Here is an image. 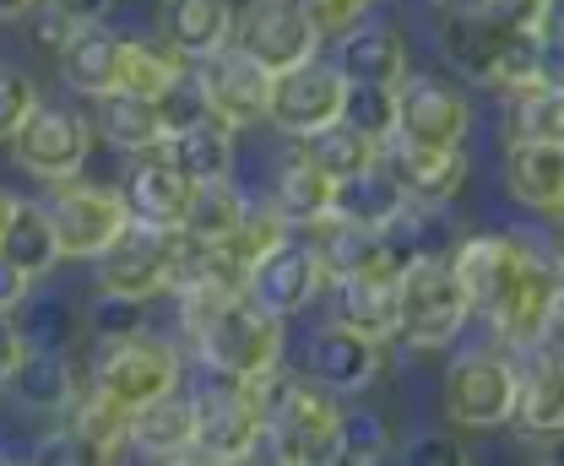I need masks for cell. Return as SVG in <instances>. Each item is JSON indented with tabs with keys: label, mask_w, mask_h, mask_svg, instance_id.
Masks as SVG:
<instances>
[{
	"label": "cell",
	"mask_w": 564,
	"mask_h": 466,
	"mask_svg": "<svg viewBox=\"0 0 564 466\" xmlns=\"http://www.w3.org/2000/svg\"><path fill=\"white\" fill-rule=\"evenodd\" d=\"M174 299L185 342L217 380H261L282 369L288 321L256 304L239 282H185L174 288Z\"/></svg>",
	"instance_id": "1"
},
{
	"label": "cell",
	"mask_w": 564,
	"mask_h": 466,
	"mask_svg": "<svg viewBox=\"0 0 564 466\" xmlns=\"http://www.w3.org/2000/svg\"><path fill=\"white\" fill-rule=\"evenodd\" d=\"M267 391V445L288 466H332L343 451V397L315 386L310 375L272 369L261 380Z\"/></svg>",
	"instance_id": "2"
},
{
	"label": "cell",
	"mask_w": 564,
	"mask_h": 466,
	"mask_svg": "<svg viewBox=\"0 0 564 466\" xmlns=\"http://www.w3.org/2000/svg\"><path fill=\"white\" fill-rule=\"evenodd\" d=\"M516 401H521V364L505 347L462 353L445 369L440 407H445L456 434H499V429H510L516 423Z\"/></svg>",
	"instance_id": "3"
},
{
	"label": "cell",
	"mask_w": 564,
	"mask_h": 466,
	"mask_svg": "<svg viewBox=\"0 0 564 466\" xmlns=\"http://www.w3.org/2000/svg\"><path fill=\"white\" fill-rule=\"evenodd\" d=\"M473 321V299L451 256H423L402 267V315H397V342L413 353H440Z\"/></svg>",
	"instance_id": "4"
},
{
	"label": "cell",
	"mask_w": 564,
	"mask_h": 466,
	"mask_svg": "<svg viewBox=\"0 0 564 466\" xmlns=\"http://www.w3.org/2000/svg\"><path fill=\"white\" fill-rule=\"evenodd\" d=\"M180 380H185V353L174 342H163V336L141 332L115 342V347H98L87 391L104 397L109 407H120V412H141L158 397L180 391Z\"/></svg>",
	"instance_id": "5"
},
{
	"label": "cell",
	"mask_w": 564,
	"mask_h": 466,
	"mask_svg": "<svg viewBox=\"0 0 564 466\" xmlns=\"http://www.w3.org/2000/svg\"><path fill=\"white\" fill-rule=\"evenodd\" d=\"M261 380H223L196 397V456L202 462H250L267 445Z\"/></svg>",
	"instance_id": "6"
},
{
	"label": "cell",
	"mask_w": 564,
	"mask_h": 466,
	"mask_svg": "<svg viewBox=\"0 0 564 466\" xmlns=\"http://www.w3.org/2000/svg\"><path fill=\"white\" fill-rule=\"evenodd\" d=\"M61 234V256L66 261H98L126 228H131V206L126 191L109 185H82V180H61L55 196L44 201Z\"/></svg>",
	"instance_id": "7"
},
{
	"label": "cell",
	"mask_w": 564,
	"mask_h": 466,
	"mask_svg": "<svg viewBox=\"0 0 564 466\" xmlns=\"http://www.w3.org/2000/svg\"><path fill=\"white\" fill-rule=\"evenodd\" d=\"M343 104H348V76L337 71V61H304V66H288L272 76V104H267V126L278 136L304 141L310 131L343 120Z\"/></svg>",
	"instance_id": "8"
},
{
	"label": "cell",
	"mask_w": 564,
	"mask_h": 466,
	"mask_svg": "<svg viewBox=\"0 0 564 466\" xmlns=\"http://www.w3.org/2000/svg\"><path fill=\"white\" fill-rule=\"evenodd\" d=\"M87 152H93V120L66 109V104H39L28 115V126L11 136L17 169L33 174V180H50V185L76 180L82 163H87Z\"/></svg>",
	"instance_id": "9"
},
{
	"label": "cell",
	"mask_w": 564,
	"mask_h": 466,
	"mask_svg": "<svg viewBox=\"0 0 564 466\" xmlns=\"http://www.w3.org/2000/svg\"><path fill=\"white\" fill-rule=\"evenodd\" d=\"M234 44L267 66L272 76L288 66H304L321 55V28L310 22L304 0H250L239 17H234Z\"/></svg>",
	"instance_id": "10"
},
{
	"label": "cell",
	"mask_w": 564,
	"mask_h": 466,
	"mask_svg": "<svg viewBox=\"0 0 564 466\" xmlns=\"http://www.w3.org/2000/svg\"><path fill=\"white\" fill-rule=\"evenodd\" d=\"M532 261H538V245L527 234H462L451 250V267L473 299V315L484 321L516 293V282L527 277Z\"/></svg>",
	"instance_id": "11"
},
{
	"label": "cell",
	"mask_w": 564,
	"mask_h": 466,
	"mask_svg": "<svg viewBox=\"0 0 564 466\" xmlns=\"http://www.w3.org/2000/svg\"><path fill=\"white\" fill-rule=\"evenodd\" d=\"M174 261H180V234L169 228H147V223H131L98 261H93V277L104 293H126V299H158L174 288Z\"/></svg>",
	"instance_id": "12"
},
{
	"label": "cell",
	"mask_w": 564,
	"mask_h": 466,
	"mask_svg": "<svg viewBox=\"0 0 564 466\" xmlns=\"http://www.w3.org/2000/svg\"><path fill=\"white\" fill-rule=\"evenodd\" d=\"M560 299H564V271L560 256L538 250V261L527 267V277L516 282V293L489 315V332L505 353H532L538 342L560 332Z\"/></svg>",
	"instance_id": "13"
},
{
	"label": "cell",
	"mask_w": 564,
	"mask_h": 466,
	"mask_svg": "<svg viewBox=\"0 0 564 466\" xmlns=\"http://www.w3.org/2000/svg\"><path fill=\"white\" fill-rule=\"evenodd\" d=\"M397 136L429 147H467L473 136V98L451 76H402L397 82Z\"/></svg>",
	"instance_id": "14"
},
{
	"label": "cell",
	"mask_w": 564,
	"mask_h": 466,
	"mask_svg": "<svg viewBox=\"0 0 564 466\" xmlns=\"http://www.w3.org/2000/svg\"><path fill=\"white\" fill-rule=\"evenodd\" d=\"M191 76H196L207 109L223 120V126H234V131H245V126H267L272 71L256 66L239 44H228V50H217V55H207V61H196Z\"/></svg>",
	"instance_id": "15"
},
{
	"label": "cell",
	"mask_w": 564,
	"mask_h": 466,
	"mask_svg": "<svg viewBox=\"0 0 564 466\" xmlns=\"http://www.w3.org/2000/svg\"><path fill=\"white\" fill-rule=\"evenodd\" d=\"M321 288H332V282H326V267H321L315 245L310 239H293V234L245 271V293L256 304H267L272 315H282V321L304 315L321 299Z\"/></svg>",
	"instance_id": "16"
},
{
	"label": "cell",
	"mask_w": 564,
	"mask_h": 466,
	"mask_svg": "<svg viewBox=\"0 0 564 466\" xmlns=\"http://www.w3.org/2000/svg\"><path fill=\"white\" fill-rule=\"evenodd\" d=\"M516 434H527L543 456L564 445V336L554 332L521 353V401H516Z\"/></svg>",
	"instance_id": "17"
},
{
	"label": "cell",
	"mask_w": 564,
	"mask_h": 466,
	"mask_svg": "<svg viewBox=\"0 0 564 466\" xmlns=\"http://www.w3.org/2000/svg\"><path fill=\"white\" fill-rule=\"evenodd\" d=\"M386 347L391 342H375V336L352 332L343 321L321 326L304 347V375L337 397H364L380 375H386Z\"/></svg>",
	"instance_id": "18"
},
{
	"label": "cell",
	"mask_w": 564,
	"mask_h": 466,
	"mask_svg": "<svg viewBox=\"0 0 564 466\" xmlns=\"http://www.w3.org/2000/svg\"><path fill=\"white\" fill-rule=\"evenodd\" d=\"M87 386H93V364L82 358V347H28L6 380V391L33 412H70L87 397Z\"/></svg>",
	"instance_id": "19"
},
{
	"label": "cell",
	"mask_w": 564,
	"mask_h": 466,
	"mask_svg": "<svg viewBox=\"0 0 564 466\" xmlns=\"http://www.w3.org/2000/svg\"><path fill=\"white\" fill-rule=\"evenodd\" d=\"M386 169L402 180V191L429 206H451L467 191V147H429V141H386Z\"/></svg>",
	"instance_id": "20"
},
{
	"label": "cell",
	"mask_w": 564,
	"mask_h": 466,
	"mask_svg": "<svg viewBox=\"0 0 564 466\" xmlns=\"http://www.w3.org/2000/svg\"><path fill=\"white\" fill-rule=\"evenodd\" d=\"M505 191L532 217L564 223V141H505Z\"/></svg>",
	"instance_id": "21"
},
{
	"label": "cell",
	"mask_w": 564,
	"mask_h": 466,
	"mask_svg": "<svg viewBox=\"0 0 564 466\" xmlns=\"http://www.w3.org/2000/svg\"><path fill=\"white\" fill-rule=\"evenodd\" d=\"M397 315H402V267L358 271L332 282V321L375 342H397Z\"/></svg>",
	"instance_id": "22"
},
{
	"label": "cell",
	"mask_w": 564,
	"mask_h": 466,
	"mask_svg": "<svg viewBox=\"0 0 564 466\" xmlns=\"http://www.w3.org/2000/svg\"><path fill=\"white\" fill-rule=\"evenodd\" d=\"M191 201H196V180H191L185 169H174L163 152H147L137 169H131V185H126L131 223L180 234L185 217H191Z\"/></svg>",
	"instance_id": "23"
},
{
	"label": "cell",
	"mask_w": 564,
	"mask_h": 466,
	"mask_svg": "<svg viewBox=\"0 0 564 466\" xmlns=\"http://www.w3.org/2000/svg\"><path fill=\"white\" fill-rule=\"evenodd\" d=\"M126 456H141V462H185V456H196V397L169 391L152 407L131 412Z\"/></svg>",
	"instance_id": "24"
},
{
	"label": "cell",
	"mask_w": 564,
	"mask_h": 466,
	"mask_svg": "<svg viewBox=\"0 0 564 466\" xmlns=\"http://www.w3.org/2000/svg\"><path fill=\"white\" fill-rule=\"evenodd\" d=\"M272 212H282V223L288 228H315V223H326L332 212H337V180L299 147V152H288L278 158V169H272V196H267Z\"/></svg>",
	"instance_id": "25"
},
{
	"label": "cell",
	"mask_w": 564,
	"mask_h": 466,
	"mask_svg": "<svg viewBox=\"0 0 564 466\" xmlns=\"http://www.w3.org/2000/svg\"><path fill=\"white\" fill-rule=\"evenodd\" d=\"M408 44L391 22H352L348 33L337 39V71L358 82V87H397L408 76Z\"/></svg>",
	"instance_id": "26"
},
{
	"label": "cell",
	"mask_w": 564,
	"mask_h": 466,
	"mask_svg": "<svg viewBox=\"0 0 564 466\" xmlns=\"http://www.w3.org/2000/svg\"><path fill=\"white\" fill-rule=\"evenodd\" d=\"M87 120H93V131L104 136L109 147H120V152H158L163 136H169V109H163V98L126 93V87L98 93Z\"/></svg>",
	"instance_id": "27"
},
{
	"label": "cell",
	"mask_w": 564,
	"mask_h": 466,
	"mask_svg": "<svg viewBox=\"0 0 564 466\" xmlns=\"http://www.w3.org/2000/svg\"><path fill=\"white\" fill-rule=\"evenodd\" d=\"M158 33L180 61H207L234 44V6L228 0H163Z\"/></svg>",
	"instance_id": "28"
},
{
	"label": "cell",
	"mask_w": 564,
	"mask_h": 466,
	"mask_svg": "<svg viewBox=\"0 0 564 466\" xmlns=\"http://www.w3.org/2000/svg\"><path fill=\"white\" fill-rule=\"evenodd\" d=\"M310 234V245H315V256H321V267H326V282H337V277H358V271H380V267H402L397 256H391V245H386V234L380 228H364V223H352V217H326V223H315V228H304Z\"/></svg>",
	"instance_id": "29"
},
{
	"label": "cell",
	"mask_w": 564,
	"mask_h": 466,
	"mask_svg": "<svg viewBox=\"0 0 564 466\" xmlns=\"http://www.w3.org/2000/svg\"><path fill=\"white\" fill-rule=\"evenodd\" d=\"M174 169H185L196 185H207V180H228L234 174V126H223L217 115H202V120H185V126H174V131L163 136V147H158Z\"/></svg>",
	"instance_id": "30"
},
{
	"label": "cell",
	"mask_w": 564,
	"mask_h": 466,
	"mask_svg": "<svg viewBox=\"0 0 564 466\" xmlns=\"http://www.w3.org/2000/svg\"><path fill=\"white\" fill-rule=\"evenodd\" d=\"M120 61H126V39H120V33H109L104 22L82 28L66 50H61V71H66V82L76 87V93H87V98H98V93H115V87H120Z\"/></svg>",
	"instance_id": "31"
},
{
	"label": "cell",
	"mask_w": 564,
	"mask_h": 466,
	"mask_svg": "<svg viewBox=\"0 0 564 466\" xmlns=\"http://www.w3.org/2000/svg\"><path fill=\"white\" fill-rule=\"evenodd\" d=\"M0 250L28 271L33 282L66 261V256H61V234H55L50 206H44V201H22V196H17V212H11V223H6V234H0Z\"/></svg>",
	"instance_id": "32"
},
{
	"label": "cell",
	"mask_w": 564,
	"mask_h": 466,
	"mask_svg": "<svg viewBox=\"0 0 564 466\" xmlns=\"http://www.w3.org/2000/svg\"><path fill=\"white\" fill-rule=\"evenodd\" d=\"M408 191H402V180L386 169V158L375 163V169H364V174H352L337 185V217H352V223H364V228H386V223H397L402 217V206H408Z\"/></svg>",
	"instance_id": "33"
},
{
	"label": "cell",
	"mask_w": 564,
	"mask_h": 466,
	"mask_svg": "<svg viewBox=\"0 0 564 466\" xmlns=\"http://www.w3.org/2000/svg\"><path fill=\"white\" fill-rule=\"evenodd\" d=\"M299 147H304V152H310L337 185L352 180V174H364V169H375V163L386 158V147H380L375 136H364L358 126H348V120H332V126L310 131Z\"/></svg>",
	"instance_id": "34"
},
{
	"label": "cell",
	"mask_w": 564,
	"mask_h": 466,
	"mask_svg": "<svg viewBox=\"0 0 564 466\" xmlns=\"http://www.w3.org/2000/svg\"><path fill=\"white\" fill-rule=\"evenodd\" d=\"M505 141H564V87L538 82L505 98Z\"/></svg>",
	"instance_id": "35"
},
{
	"label": "cell",
	"mask_w": 564,
	"mask_h": 466,
	"mask_svg": "<svg viewBox=\"0 0 564 466\" xmlns=\"http://www.w3.org/2000/svg\"><path fill=\"white\" fill-rule=\"evenodd\" d=\"M538 82H549V76H543V33H516V28H505L484 87L499 93V98H510V93H527V87H538Z\"/></svg>",
	"instance_id": "36"
},
{
	"label": "cell",
	"mask_w": 564,
	"mask_h": 466,
	"mask_svg": "<svg viewBox=\"0 0 564 466\" xmlns=\"http://www.w3.org/2000/svg\"><path fill=\"white\" fill-rule=\"evenodd\" d=\"M288 234H293V228L282 223V212H272L267 201H261V206L250 201V212H245V217H239V223H234L223 239H212V245H217V250H223V256H228L239 271H250L261 256H267V250H278Z\"/></svg>",
	"instance_id": "37"
},
{
	"label": "cell",
	"mask_w": 564,
	"mask_h": 466,
	"mask_svg": "<svg viewBox=\"0 0 564 466\" xmlns=\"http://www.w3.org/2000/svg\"><path fill=\"white\" fill-rule=\"evenodd\" d=\"M185 71H191V61H180L169 44L152 50V44H141V39H126V61H120V87H126V93L163 98L169 87L185 82Z\"/></svg>",
	"instance_id": "38"
},
{
	"label": "cell",
	"mask_w": 564,
	"mask_h": 466,
	"mask_svg": "<svg viewBox=\"0 0 564 466\" xmlns=\"http://www.w3.org/2000/svg\"><path fill=\"white\" fill-rule=\"evenodd\" d=\"M245 212H250V196L234 185V174H228V180H207V185H196L191 217H185V234H196V239H223Z\"/></svg>",
	"instance_id": "39"
},
{
	"label": "cell",
	"mask_w": 564,
	"mask_h": 466,
	"mask_svg": "<svg viewBox=\"0 0 564 466\" xmlns=\"http://www.w3.org/2000/svg\"><path fill=\"white\" fill-rule=\"evenodd\" d=\"M82 326H87V336H93L98 347H115V342H126V336H141L147 332V299H126V293H104V288H98V299L87 304Z\"/></svg>",
	"instance_id": "40"
},
{
	"label": "cell",
	"mask_w": 564,
	"mask_h": 466,
	"mask_svg": "<svg viewBox=\"0 0 564 466\" xmlns=\"http://www.w3.org/2000/svg\"><path fill=\"white\" fill-rule=\"evenodd\" d=\"M17 326H22V342L28 347H76V332H82V315L70 310L66 299H33L17 310Z\"/></svg>",
	"instance_id": "41"
},
{
	"label": "cell",
	"mask_w": 564,
	"mask_h": 466,
	"mask_svg": "<svg viewBox=\"0 0 564 466\" xmlns=\"http://www.w3.org/2000/svg\"><path fill=\"white\" fill-rule=\"evenodd\" d=\"M33 462H44V466H104V462H115V445L98 440L93 429H82V423L70 418L66 429H50V434L39 440Z\"/></svg>",
	"instance_id": "42"
},
{
	"label": "cell",
	"mask_w": 564,
	"mask_h": 466,
	"mask_svg": "<svg viewBox=\"0 0 564 466\" xmlns=\"http://www.w3.org/2000/svg\"><path fill=\"white\" fill-rule=\"evenodd\" d=\"M343 120L358 126L364 136H375V141L386 147V141L397 136V87H358V82H348Z\"/></svg>",
	"instance_id": "43"
},
{
	"label": "cell",
	"mask_w": 564,
	"mask_h": 466,
	"mask_svg": "<svg viewBox=\"0 0 564 466\" xmlns=\"http://www.w3.org/2000/svg\"><path fill=\"white\" fill-rule=\"evenodd\" d=\"M391 456V429L380 412H343V466H375Z\"/></svg>",
	"instance_id": "44"
},
{
	"label": "cell",
	"mask_w": 564,
	"mask_h": 466,
	"mask_svg": "<svg viewBox=\"0 0 564 466\" xmlns=\"http://www.w3.org/2000/svg\"><path fill=\"white\" fill-rule=\"evenodd\" d=\"M39 109V87H33V76L22 66H6L0 61V141H11V136L28 126V115Z\"/></svg>",
	"instance_id": "45"
},
{
	"label": "cell",
	"mask_w": 564,
	"mask_h": 466,
	"mask_svg": "<svg viewBox=\"0 0 564 466\" xmlns=\"http://www.w3.org/2000/svg\"><path fill=\"white\" fill-rule=\"evenodd\" d=\"M304 11L321 28V39H343L352 22L369 17V0H304Z\"/></svg>",
	"instance_id": "46"
},
{
	"label": "cell",
	"mask_w": 564,
	"mask_h": 466,
	"mask_svg": "<svg viewBox=\"0 0 564 466\" xmlns=\"http://www.w3.org/2000/svg\"><path fill=\"white\" fill-rule=\"evenodd\" d=\"M76 33H82V22H76V17L55 11V6H44V0L33 6V39H39L44 50H55V55H61V50H66Z\"/></svg>",
	"instance_id": "47"
},
{
	"label": "cell",
	"mask_w": 564,
	"mask_h": 466,
	"mask_svg": "<svg viewBox=\"0 0 564 466\" xmlns=\"http://www.w3.org/2000/svg\"><path fill=\"white\" fill-rule=\"evenodd\" d=\"M408 462H419V466H434V462L456 466V462H467V451H462L456 429H434V434H423V440H413V445H408Z\"/></svg>",
	"instance_id": "48"
},
{
	"label": "cell",
	"mask_w": 564,
	"mask_h": 466,
	"mask_svg": "<svg viewBox=\"0 0 564 466\" xmlns=\"http://www.w3.org/2000/svg\"><path fill=\"white\" fill-rule=\"evenodd\" d=\"M28 293H33V277L0 250V315H17V310L28 304Z\"/></svg>",
	"instance_id": "49"
},
{
	"label": "cell",
	"mask_w": 564,
	"mask_h": 466,
	"mask_svg": "<svg viewBox=\"0 0 564 466\" xmlns=\"http://www.w3.org/2000/svg\"><path fill=\"white\" fill-rule=\"evenodd\" d=\"M22 353H28V342H22V326H17L11 315H0V386L11 380V369L22 364Z\"/></svg>",
	"instance_id": "50"
},
{
	"label": "cell",
	"mask_w": 564,
	"mask_h": 466,
	"mask_svg": "<svg viewBox=\"0 0 564 466\" xmlns=\"http://www.w3.org/2000/svg\"><path fill=\"white\" fill-rule=\"evenodd\" d=\"M44 6H55V11H66V17H76L82 28H93V22H104L120 0H44Z\"/></svg>",
	"instance_id": "51"
},
{
	"label": "cell",
	"mask_w": 564,
	"mask_h": 466,
	"mask_svg": "<svg viewBox=\"0 0 564 466\" xmlns=\"http://www.w3.org/2000/svg\"><path fill=\"white\" fill-rule=\"evenodd\" d=\"M33 6L39 0H0V22H22V17H33Z\"/></svg>",
	"instance_id": "52"
},
{
	"label": "cell",
	"mask_w": 564,
	"mask_h": 466,
	"mask_svg": "<svg viewBox=\"0 0 564 466\" xmlns=\"http://www.w3.org/2000/svg\"><path fill=\"white\" fill-rule=\"evenodd\" d=\"M11 212H17V196H11V191H0V234H6V223H11Z\"/></svg>",
	"instance_id": "53"
},
{
	"label": "cell",
	"mask_w": 564,
	"mask_h": 466,
	"mask_svg": "<svg viewBox=\"0 0 564 466\" xmlns=\"http://www.w3.org/2000/svg\"><path fill=\"white\" fill-rule=\"evenodd\" d=\"M369 6H380V0H369Z\"/></svg>",
	"instance_id": "54"
}]
</instances>
